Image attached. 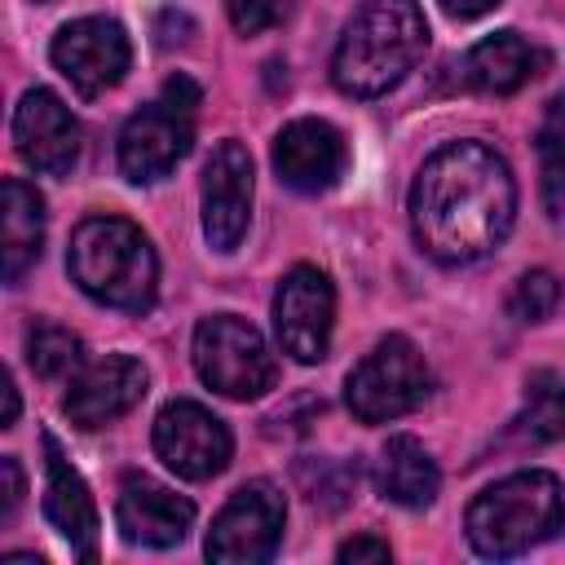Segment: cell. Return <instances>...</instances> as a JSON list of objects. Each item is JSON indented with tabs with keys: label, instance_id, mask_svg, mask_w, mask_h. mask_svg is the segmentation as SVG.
I'll return each instance as SVG.
<instances>
[{
	"label": "cell",
	"instance_id": "8992f818",
	"mask_svg": "<svg viewBox=\"0 0 565 565\" xmlns=\"http://www.w3.org/2000/svg\"><path fill=\"white\" fill-rule=\"evenodd\" d=\"M433 371L406 335H384L344 380V402L362 424H388L424 406Z\"/></svg>",
	"mask_w": 565,
	"mask_h": 565
},
{
	"label": "cell",
	"instance_id": "4fadbf2b",
	"mask_svg": "<svg viewBox=\"0 0 565 565\" xmlns=\"http://www.w3.org/2000/svg\"><path fill=\"white\" fill-rule=\"evenodd\" d=\"M13 146L35 172L66 177L79 163L84 137H79L71 106L53 88H31V93H22V102L13 110Z\"/></svg>",
	"mask_w": 565,
	"mask_h": 565
},
{
	"label": "cell",
	"instance_id": "5b68a950",
	"mask_svg": "<svg viewBox=\"0 0 565 565\" xmlns=\"http://www.w3.org/2000/svg\"><path fill=\"white\" fill-rule=\"evenodd\" d=\"M203 93L190 75H172L163 93L141 106L119 132V172L137 185L168 177L194 146V110Z\"/></svg>",
	"mask_w": 565,
	"mask_h": 565
},
{
	"label": "cell",
	"instance_id": "6da1fadb",
	"mask_svg": "<svg viewBox=\"0 0 565 565\" xmlns=\"http://www.w3.org/2000/svg\"><path fill=\"white\" fill-rule=\"evenodd\" d=\"M516 221V181L486 141H446L411 185V230L424 256L472 265L490 256Z\"/></svg>",
	"mask_w": 565,
	"mask_h": 565
},
{
	"label": "cell",
	"instance_id": "7c38bea8",
	"mask_svg": "<svg viewBox=\"0 0 565 565\" xmlns=\"http://www.w3.org/2000/svg\"><path fill=\"white\" fill-rule=\"evenodd\" d=\"M146 366L128 353H106L97 362H84L62 397V411L75 428H106L119 415H128L141 397H146Z\"/></svg>",
	"mask_w": 565,
	"mask_h": 565
},
{
	"label": "cell",
	"instance_id": "4dcf8cb0",
	"mask_svg": "<svg viewBox=\"0 0 565 565\" xmlns=\"http://www.w3.org/2000/svg\"><path fill=\"white\" fill-rule=\"evenodd\" d=\"M40 4H49V0H40Z\"/></svg>",
	"mask_w": 565,
	"mask_h": 565
},
{
	"label": "cell",
	"instance_id": "44dd1931",
	"mask_svg": "<svg viewBox=\"0 0 565 565\" xmlns=\"http://www.w3.org/2000/svg\"><path fill=\"white\" fill-rule=\"evenodd\" d=\"M565 437V380L552 371H530L525 402L508 424V441L516 446H547Z\"/></svg>",
	"mask_w": 565,
	"mask_h": 565
},
{
	"label": "cell",
	"instance_id": "83f0119b",
	"mask_svg": "<svg viewBox=\"0 0 565 565\" xmlns=\"http://www.w3.org/2000/svg\"><path fill=\"white\" fill-rule=\"evenodd\" d=\"M154 31H159V44H181V40H190V31H194V26H190V18H185V13H172V9H168V13L159 18V26H154Z\"/></svg>",
	"mask_w": 565,
	"mask_h": 565
},
{
	"label": "cell",
	"instance_id": "4316f807",
	"mask_svg": "<svg viewBox=\"0 0 565 565\" xmlns=\"http://www.w3.org/2000/svg\"><path fill=\"white\" fill-rule=\"evenodd\" d=\"M335 556L340 561H388V543L384 539H371V534H358V539L340 543Z\"/></svg>",
	"mask_w": 565,
	"mask_h": 565
},
{
	"label": "cell",
	"instance_id": "e0dca14e",
	"mask_svg": "<svg viewBox=\"0 0 565 565\" xmlns=\"http://www.w3.org/2000/svg\"><path fill=\"white\" fill-rule=\"evenodd\" d=\"M115 525L128 543L141 547H172L190 534L194 525V503L150 477H124L119 503H115Z\"/></svg>",
	"mask_w": 565,
	"mask_h": 565
},
{
	"label": "cell",
	"instance_id": "2e32d148",
	"mask_svg": "<svg viewBox=\"0 0 565 565\" xmlns=\"http://www.w3.org/2000/svg\"><path fill=\"white\" fill-rule=\"evenodd\" d=\"M44 446V516L49 525L71 543L79 561H97V503L79 477V468L66 459L62 441L53 433H40Z\"/></svg>",
	"mask_w": 565,
	"mask_h": 565
},
{
	"label": "cell",
	"instance_id": "f546056e",
	"mask_svg": "<svg viewBox=\"0 0 565 565\" xmlns=\"http://www.w3.org/2000/svg\"><path fill=\"white\" fill-rule=\"evenodd\" d=\"M0 388H4V428H13V419H18V388H13L9 371L0 375Z\"/></svg>",
	"mask_w": 565,
	"mask_h": 565
},
{
	"label": "cell",
	"instance_id": "603a6c76",
	"mask_svg": "<svg viewBox=\"0 0 565 565\" xmlns=\"http://www.w3.org/2000/svg\"><path fill=\"white\" fill-rule=\"evenodd\" d=\"M79 349H84L79 335L66 331V327H57V322H35L26 331V362H31V371L40 380H62V375L79 371L84 366V353Z\"/></svg>",
	"mask_w": 565,
	"mask_h": 565
},
{
	"label": "cell",
	"instance_id": "ac0fdd59",
	"mask_svg": "<svg viewBox=\"0 0 565 565\" xmlns=\"http://www.w3.org/2000/svg\"><path fill=\"white\" fill-rule=\"evenodd\" d=\"M44 252V199L31 181H4V212H0V274L18 287Z\"/></svg>",
	"mask_w": 565,
	"mask_h": 565
},
{
	"label": "cell",
	"instance_id": "9a60e30c",
	"mask_svg": "<svg viewBox=\"0 0 565 565\" xmlns=\"http://www.w3.org/2000/svg\"><path fill=\"white\" fill-rule=\"evenodd\" d=\"M349 150L327 119H291L274 137V172L300 194H322L344 177Z\"/></svg>",
	"mask_w": 565,
	"mask_h": 565
},
{
	"label": "cell",
	"instance_id": "7402d4cb",
	"mask_svg": "<svg viewBox=\"0 0 565 565\" xmlns=\"http://www.w3.org/2000/svg\"><path fill=\"white\" fill-rule=\"evenodd\" d=\"M539 185H543V207L552 216L565 212V93H556L543 110L539 124Z\"/></svg>",
	"mask_w": 565,
	"mask_h": 565
},
{
	"label": "cell",
	"instance_id": "52a82bcc",
	"mask_svg": "<svg viewBox=\"0 0 565 565\" xmlns=\"http://www.w3.org/2000/svg\"><path fill=\"white\" fill-rule=\"evenodd\" d=\"M194 371L207 388L234 402H252L278 380V362L265 335L234 313H216L194 327Z\"/></svg>",
	"mask_w": 565,
	"mask_h": 565
},
{
	"label": "cell",
	"instance_id": "ffe728a7",
	"mask_svg": "<svg viewBox=\"0 0 565 565\" xmlns=\"http://www.w3.org/2000/svg\"><path fill=\"white\" fill-rule=\"evenodd\" d=\"M375 486L388 503H402V508H428L441 490V472H437V459L411 437V433H397L384 441L380 450V463H375Z\"/></svg>",
	"mask_w": 565,
	"mask_h": 565
},
{
	"label": "cell",
	"instance_id": "484cf974",
	"mask_svg": "<svg viewBox=\"0 0 565 565\" xmlns=\"http://www.w3.org/2000/svg\"><path fill=\"white\" fill-rule=\"evenodd\" d=\"M0 477H4V499H0V521H13L18 503H22V463L13 455L0 459Z\"/></svg>",
	"mask_w": 565,
	"mask_h": 565
},
{
	"label": "cell",
	"instance_id": "7a4b0ae2",
	"mask_svg": "<svg viewBox=\"0 0 565 565\" xmlns=\"http://www.w3.org/2000/svg\"><path fill=\"white\" fill-rule=\"evenodd\" d=\"M424 49L428 22L419 0H366L331 53V79L344 97H380L406 79Z\"/></svg>",
	"mask_w": 565,
	"mask_h": 565
},
{
	"label": "cell",
	"instance_id": "f1b7e54d",
	"mask_svg": "<svg viewBox=\"0 0 565 565\" xmlns=\"http://www.w3.org/2000/svg\"><path fill=\"white\" fill-rule=\"evenodd\" d=\"M494 4H503V0H441V9H446L450 18H481V13H490Z\"/></svg>",
	"mask_w": 565,
	"mask_h": 565
},
{
	"label": "cell",
	"instance_id": "277c9868",
	"mask_svg": "<svg viewBox=\"0 0 565 565\" xmlns=\"http://www.w3.org/2000/svg\"><path fill=\"white\" fill-rule=\"evenodd\" d=\"M561 525H565L561 481L543 468H525V472H512V477L486 486L468 503V516H463L468 543L494 561L547 543Z\"/></svg>",
	"mask_w": 565,
	"mask_h": 565
},
{
	"label": "cell",
	"instance_id": "d4e9b609",
	"mask_svg": "<svg viewBox=\"0 0 565 565\" xmlns=\"http://www.w3.org/2000/svg\"><path fill=\"white\" fill-rule=\"evenodd\" d=\"M225 13L234 22V31L256 35V31L278 26L291 13V0H225Z\"/></svg>",
	"mask_w": 565,
	"mask_h": 565
},
{
	"label": "cell",
	"instance_id": "30bf717a",
	"mask_svg": "<svg viewBox=\"0 0 565 565\" xmlns=\"http://www.w3.org/2000/svg\"><path fill=\"white\" fill-rule=\"evenodd\" d=\"M154 455L185 481H207L216 477L230 455H234V437L225 428V419H216L207 406L177 397L159 411L154 419Z\"/></svg>",
	"mask_w": 565,
	"mask_h": 565
},
{
	"label": "cell",
	"instance_id": "ba28073f",
	"mask_svg": "<svg viewBox=\"0 0 565 565\" xmlns=\"http://www.w3.org/2000/svg\"><path fill=\"white\" fill-rule=\"evenodd\" d=\"M287 521V499L274 481H247L230 494V503L216 512L207 530V561L216 565H260L274 556Z\"/></svg>",
	"mask_w": 565,
	"mask_h": 565
},
{
	"label": "cell",
	"instance_id": "8fae6325",
	"mask_svg": "<svg viewBox=\"0 0 565 565\" xmlns=\"http://www.w3.org/2000/svg\"><path fill=\"white\" fill-rule=\"evenodd\" d=\"M53 66L71 79L79 97H102L115 88L132 62L128 31L115 18H75L53 35Z\"/></svg>",
	"mask_w": 565,
	"mask_h": 565
},
{
	"label": "cell",
	"instance_id": "5bb4252c",
	"mask_svg": "<svg viewBox=\"0 0 565 565\" xmlns=\"http://www.w3.org/2000/svg\"><path fill=\"white\" fill-rule=\"evenodd\" d=\"M252 221V154L243 141H221L203 163V234L216 252H234Z\"/></svg>",
	"mask_w": 565,
	"mask_h": 565
},
{
	"label": "cell",
	"instance_id": "9c48e42d",
	"mask_svg": "<svg viewBox=\"0 0 565 565\" xmlns=\"http://www.w3.org/2000/svg\"><path fill=\"white\" fill-rule=\"evenodd\" d=\"M335 327V287L318 265H296L274 291V331L282 353L313 366L331 349Z\"/></svg>",
	"mask_w": 565,
	"mask_h": 565
},
{
	"label": "cell",
	"instance_id": "d6986e66",
	"mask_svg": "<svg viewBox=\"0 0 565 565\" xmlns=\"http://www.w3.org/2000/svg\"><path fill=\"white\" fill-rule=\"evenodd\" d=\"M543 66V53L534 44H525L516 31H494L486 35L481 44L468 49L463 57V79L468 88L477 93H494V97H508L516 93L521 84H530Z\"/></svg>",
	"mask_w": 565,
	"mask_h": 565
},
{
	"label": "cell",
	"instance_id": "3957f363",
	"mask_svg": "<svg viewBox=\"0 0 565 565\" xmlns=\"http://www.w3.org/2000/svg\"><path fill=\"white\" fill-rule=\"evenodd\" d=\"M66 269L84 296L124 313H146L159 296V256L124 216H84L71 234Z\"/></svg>",
	"mask_w": 565,
	"mask_h": 565
},
{
	"label": "cell",
	"instance_id": "cb8c5ba5",
	"mask_svg": "<svg viewBox=\"0 0 565 565\" xmlns=\"http://www.w3.org/2000/svg\"><path fill=\"white\" fill-rule=\"evenodd\" d=\"M556 300H561L556 274H552V269H530V274L516 278V287H512V296H508V313H512L516 322H543V318L556 309Z\"/></svg>",
	"mask_w": 565,
	"mask_h": 565
}]
</instances>
